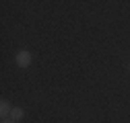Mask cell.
I'll use <instances>...</instances> for the list:
<instances>
[{"label": "cell", "instance_id": "obj_1", "mask_svg": "<svg viewBox=\"0 0 130 123\" xmlns=\"http://www.w3.org/2000/svg\"><path fill=\"white\" fill-rule=\"evenodd\" d=\"M31 61H33V55H31L27 49H21V51L17 53V66H19V68H29Z\"/></svg>", "mask_w": 130, "mask_h": 123}, {"label": "cell", "instance_id": "obj_3", "mask_svg": "<svg viewBox=\"0 0 130 123\" xmlns=\"http://www.w3.org/2000/svg\"><path fill=\"white\" fill-rule=\"evenodd\" d=\"M23 115H25V111H23V109H19V107H14L12 113H10V119L17 123V121H21V119H23Z\"/></svg>", "mask_w": 130, "mask_h": 123}, {"label": "cell", "instance_id": "obj_2", "mask_svg": "<svg viewBox=\"0 0 130 123\" xmlns=\"http://www.w3.org/2000/svg\"><path fill=\"white\" fill-rule=\"evenodd\" d=\"M10 113H12V109H10V105H8V101H0V117L2 119H10Z\"/></svg>", "mask_w": 130, "mask_h": 123}, {"label": "cell", "instance_id": "obj_4", "mask_svg": "<svg viewBox=\"0 0 130 123\" xmlns=\"http://www.w3.org/2000/svg\"><path fill=\"white\" fill-rule=\"evenodd\" d=\"M2 123H14L12 119H2Z\"/></svg>", "mask_w": 130, "mask_h": 123}, {"label": "cell", "instance_id": "obj_5", "mask_svg": "<svg viewBox=\"0 0 130 123\" xmlns=\"http://www.w3.org/2000/svg\"><path fill=\"white\" fill-rule=\"evenodd\" d=\"M128 70H130V66H128Z\"/></svg>", "mask_w": 130, "mask_h": 123}]
</instances>
